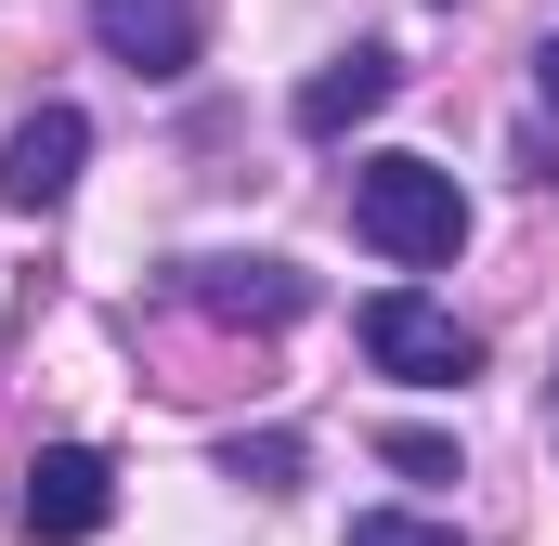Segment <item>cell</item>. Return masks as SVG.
Returning <instances> with one entry per match:
<instances>
[{"label": "cell", "mask_w": 559, "mask_h": 546, "mask_svg": "<svg viewBox=\"0 0 559 546\" xmlns=\"http://www.w3.org/2000/svg\"><path fill=\"white\" fill-rule=\"evenodd\" d=\"M352 235H365L378 261L429 273V261L468 248V195H455V169H429V156H365V169H352Z\"/></svg>", "instance_id": "cell-1"}, {"label": "cell", "mask_w": 559, "mask_h": 546, "mask_svg": "<svg viewBox=\"0 0 559 546\" xmlns=\"http://www.w3.org/2000/svg\"><path fill=\"white\" fill-rule=\"evenodd\" d=\"M365 365L404 378V391H455V378H481V339L442 299H417V286H378L365 299Z\"/></svg>", "instance_id": "cell-2"}, {"label": "cell", "mask_w": 559, "mask_h": 546, "mask_svg": "<svg viewBox=\"0 0 559 546\" xmlns=\"http://www.w3.org/2000/svg\"><path fill=\"white\" fill-rule=\"evenodd\" d=\"M13 521L39 546H92L105 521H118V468L92 455V442H52L39 468H26V495H13Z\"/></svg>", "instance_id": "cell-3"}, {"label": "cell", "mask_w": 559, "mask_h": 546, "mask_svg": "<svg viewBox=\"0 0 559 546\" xmlns=\"http://www.w3.org/2000/svg\"><path fill=\"white\" fill-rule=\"evenodd\" d=\"M79 156H92V118H79V105H39L26 131L0 143V195H13V209H66Z\"/></svg>", "instance_id": "cell-4"}, {"label": "cell", "mask_w": 559, "mask_h": 546, "mask_svg": "<svg viewBox=\"0 0 559 546\" xmlns=\"http://www.w3.org/2000/svg\"><path fill=\"white\" fill-rule=\"evenodd\" d=\"M391 92H404V66H391L378 39H352L338 66H312V79H299V131H312V143H338V131H365Z\"/></svg>", "instance_id": "cell-5"}, {"label": "cell", "mask_w": 559, "mask_h": 546, "mask_svg": "<svg viewBox=\"0 0 559 546\" xmlns=\"http://www.w3.org/2000/svg\"><path fill=\"white\" fill-rule=\"evenodd\" d=\"M92 39L131 79H182L195 66V0H92Z\"/></svg>", "instance_id": "cell-6"}, {"label": "cell", "mask_w": 559, "mask_h": 546, "mask_svg": "<svg viewBox=\"0 0 559 546\" xmlns=\"http://www.w3.org/2000/svg\"><path fill=\"white\" fill-rule=\"evenodd\" d=\"M182 299L222 312V325H286V312H312V273H286V261H195Z\"/></svg>", "instance_id": "cell-7"}, {"label": "cell", "mask_w": 559, "mask_h": 546, "mask_svg": "<svg viewBox=\"0 0 559 546\" xmlns=\"http://www.w3.org/2000/svg\"><path fill=\"white\" fill-rule=\"evenodd\" d=\"M378 455H391L404 482H455V442H442V429H378Z\"/></svg>", "instance_id": "cell-8"}, {"label": "cell", "mask_w": 559, "mask_h": 546, "mask_svg": "<svg viewBox=\"0 0 559 546\" xmlns=\"http://www.w3.org/2000/svg\"><path fill=\"white\" fill-rule=\"evenodd\" d=\"M352 546H455V521H417V508H365Z\"/></svg>", "instance_id": "cell-9"}, {"label": "cell", "mask_w": 559, "mask_h": 546, "mask_svg": "<svg viewBox=\"0 0 559 546\" xmlns=\"http://www.w3.org/2000/svg\"><path fill=\"white\" fill-rule=\"evenodd\" d=\"M222 468H235V482H286V468H299V442H286V429H274V442H235Z\"/></svg>", "instance_id": "cell-10"}, {"label": "cell", "mask_w": 559, "mask_h": 546, "mask_svg": "<svg viewBox=\"0 0 559 546\" xmlns=\"http://www.w3.org/2000/svg\"><path fill=\"white\" fill-rule=\"evenodd\" d=\"M534 92H547V118H559V39H534Z\"/></svg>", "instance_id": "cell-11"}, {"label": "cell", "mask_w": 559, "mask_h": 546, "mask_svg": "<svg viewBox=\"0 0 559 546\" xmlns=\"http://www.w3.org/2000/svg\"><path fill=\"white\" fill-rule=\"evenodd\" d=\"M547 429H559V404H547Z\"/></svg>", "instance_id": "cell-12"}]
</instances>
